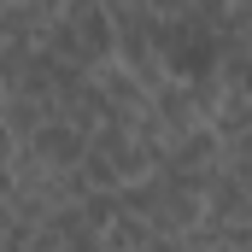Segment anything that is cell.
<instances>
[{
  "label": "cell",
  "mask_w": 252,
  "mask_h": 252,
  "mask_svg": "<svg viewBox=\"0 0 252 252\" xmlns=\"http://www.w3.org/2000/svg\"><path fill=\"white\" fill-rule=\"evenodd\" d=\"M24 147H30V153H35L41 164H53V170H70V164L82 158V147H88V135H82V129L70 124V118H47V124L35 129V135H30Z\"/></svg>",
  "instance_id": "obj_1"
},
{
  "label": "cell",
  "mask_w": 252,
  "mask_h": 252,
  "mask_svg": "<svg viewBox=\"0 0 252 252\" xmlns=\"http://www.w3.org/2000/svg\"><path fill=\"white\" fill-rule=\"evenodd\" d=\"M47 118H59V106H53V100L24 94V88H6V94H0V124L12 129V141H30Z\"/></svg>",
  "instance_id": "obj_2"
},
{
  "label": "cell",
  "mask_w": 252,
  "mask_h": 252,
  "mask_svg": "<svg viewBox=\"0 0 252 252\" xmlns=\"http://www.w3.org/2000/svg\"><path fill=\"white\" fill-rule=\"evenodd\" d=\"M100 247H164V235L141 217V211H129V205H118V217L100 229Z\"/></svg>",
  "instance_id": "obj_3"
},
{
  "label": "cell",
  "mask_w": 252,
  "mask_h": 252,
  "mask_svg": "<svg viewBox=\"0 0 252 252\" xmlns=\"http://www.w3.org/2000/svg\"><path fill=\"white\" fill-rule=\"evenodd\" d=\"M223 170H229V176H241V182H252V124L241 129V135H229V141H223Z\"/></svg>",
  "instance_id": "obj_4"
},
{
  "label": "cell",
  "mask_w": 252,
  "mask_h": 252,
  "mask_svg": "<svg viewBox=\"0 0 252 252\" xmlns=\"http://www.w3.org/2000/svg\"><path fill=\"white\" fill-rule=\"evenodd\" d=\"M129 6H141L153 24H170V18H182V12H188L193 0H129Z\"/></svg>",
  "instance_id": "obj_5"
}]
</instances>
